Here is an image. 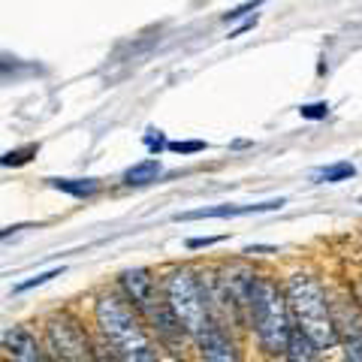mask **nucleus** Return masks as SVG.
<instances>
[{"instance_id":"obj_12","label":"nucleus","mask_w":362,"mask_h":362,"mask_svg":"<svg viewBox=\"0 0 362 362\" xmlns=\"http://www.w3.org/2000/svg\"><path fill=\"white\" fill-rule=\"evenodd\" d=\"M52 187H58V190H64V194H70V197L85 199V197L97 194L100 181L97 178H52Z\"/></svg>"},{"instance_id":"obj_4","label":"nucleus","mask_w":362,"mask_h":362,"mask_svg":"<svg viewBox=\"0 0 362 362\" xmlns=\"http://www.w3.org/2000/svg\"><path fill=\"white\" fill-rule=\"evenodd\" d=\"M163 296L173 308L181 332L187 335H202L211 326V311H209V296L202 293L199 281L194 278L190 269H173L163 278Z\"/></svg>"},{"instance_id":"obj_15","label":"nucleus","mask_w":362,"mask_h":362,"mask_svg":"<svg viewBox=\"0 0 362 362\" xmlns=\"http://www.w3.org/2000/svg\"><path fill=\"white\" fill-rule=\"evenodd\" d=\"M64 269H52V272H42V275H37V278H30V281H25V284H18L16 287V293H25V290H30V287H40V284H45V281H52V278H58Z\"/></svg>"},{"instance_id":"obj_3","label":"nucleus","mask_w":362,"mask_h":362,"mask_svg":"<svg viewBox=\"0 0 362 362\" xmlns=\"http://www.w3.org/2000/svg\"><path fill=\"white\" fill-rule=\"evenodd\" d=\"M284 293L296 329L308 335L320 350H329L338 341V332L332 320V302L326 299L323 287L311 275H293Z\"/></svg>"},{"instance_id":"obj_8","label":"nucleus","mask_w":362,"mask_h":362,"mask_svg":"<svg viewBox=\"0 0 362 362\" xmlns=\"http://www.w3.org/2000/svg\"><path fill=\"white\" fill-rule=\"evenodd\" d=\"M197 341H199L202 362H242L239 347H235V341L221 329V326L211 323Z\"/></svg>"},{"instance_id":"obj_13","label":"nucleus","mask_w":362,"mask_h":362,"mask_svg":"<svg viewBox=\"0 0 362 362\" xmlns=\"http://www.w3.org/2000/svg\"><path fill=\"white\" fill-rule=\"evenodd\" d=\"M157 175H160V163H157V160H142V163H133L127 173H124V181H127V185L142 187V185H151V181H157Z\"/></svg>"},{"instance_id":"obj_5","label":"nucleus","mask_w":362,"mask_h":362,"mask_svg":"<svg viewBox=\"0 0 362 362\" xmlns=\"http://www.w3.org/2000/svg\"><path fill=\"white\" fill-rule=\"evenodd\" d=\"M121 287L127 290V296L136 308L142 314H148V320L157 326V332L163 338H173L175 332H181V326L175 320L173 308H169L166 296L157 299V287H154V278H151L148 269H127L121 275Z\"/></svg>"},{"instance_id":"obj_19","label":"nucleus","mask_w":362,"mask_h":362,"mask_svg":"<svg viewBox=\"0 0 362 362\" xmlns=\"http://www.w3.org/2000/svg\"><path fill=\"white\" fill-rule=\"evenodd\" d=\"M90 362H121L115 354H109V350H94V359Z\"/></svg>"},{"instance_id":"obj_7","label":"nucleus","mask_w":362,"mask_h":362,"mask_svg":"<svg viewBox=\"0 0 362 362\" xmlns=\"http://www.w3.org/2000/svg\"><path fill=\"white\" fill-rule=\"evenodd\" d=\"M332 320L347 362H362V308L354 299L332 302Z\"/></svg>"},{"instance_id":"obj_2","label":"nucleus","mask_w":362,"mask_h":362,"mask_svg":"<svg viewBox=\"0 0 362 362\" xmlns=\"http://www.w3.org/2000/svg\"><path fill=\"white\" fill-rule=\"evenodd\" d=\"M247 320L259 338L266 354H287V344L293 338V314L287 305V293H281L275 281L254 278L251 296H247Z\"/></svg>"},{"instance_id":"obj_11","label":"nucleus","mask_w":362,"mask_h":362,"mask_svg":"<svg viewBox=\"0 0 362 362\" xmlns=\"http://www.w3.org/2000/svg\"><path fill=\"white\" fill-rule=\"evenodd\" d=\"M284 356H287V362H320V347H317L308 335H302L296 329L293 338H290Z\"/></svg>"},{"instance_id":"obj_9","label":"nucleus","mask_w":362,"mask_h":362,"mask_svg":"<svg viewBox=\"0 0 362 362\" xmlns=\"http://www.w3.org/2000/svg\"><path fill=\"white\" fill-rule=\"evenodd\" d=\"M281 206H284V199H269V202H257V206H206V209H194V211H181V214H175V221L239 218V214H251V211H275Z\"/></svg>"},{"instance_id":"obj_1","label":"nucleus","mask_w":362,"mask_h":362,"mask_svg":"<svg viewBox=\"0 0 362 362\" xmlns=\"http://www.w3.org/2000/svg\"><path fill=\"white\" fill-rule=\"evenodd\" d=\"M97 326L121 362H157V347L136 311L115 293L97 299Z\"/></svg>"},{"instance_id":"obj_16","label":"nucleus","mask_w":362,"mask_h":362,"mask_svg":"<svg viewBox=\"0 0 362 362\" xmlns=\"http://www.w3.org/2000/svg\"><path fill=\"white\" fill-rule=\"evenodd\" d=\"M299 115H302V118H311V121L326 118V115H329V103H308V106L299 109Z\"/></svg>"},{"instance_id":"obj_14","label":"nucleus","mask_w":362,"mask_h":362,"mask_svg":"<svg viewBox=\"0 0 362 362\" xmlns=\"http://www.w3.org/2000/svg\"><path fill=\"white\" fill-rule=\"evenodd\" d=\"M356 175V166L354 163H332V166H323V169H317L314 173V181H347V178H354Z\"/></svg>"},{"instance_id":"obj_17","label":"nucleus","mask_w":362,"mask_h":362,"mask_svg":"<svg viewBox=\"0 0 362 362\" xmlns=\"http://www.w3.org/2000/svg\"><path fill=\"white\" fill-rule=\"evenodd\" d=\"M166 148H169V151H178V154H194V151L206 148V142H169Z\"/></svg>"},{"instance_id":"obj_6","label":"nucleus","mask_w":362,"mask_h":362,"mask_svg":"<svg viewBox=\"0 0 362 362\" xmlns=\"http://www.w3.org/2000/svg\"><path fill=\"white\" fill-rule=\"evenodd\" d=\"M49 344L54 350V359L58 362H88L94 359V350L88 347L85 332L78 329V323L70 317H52L49 320Z\"/></svg>"},{"instance_id":"obj_18","label":"nucleus","mask_w":362,"mask_h":362,"mask_svg":"<svg viewBox=\"0 0 362 362\" xmlns=\"http://www.w3.org/2000/svg\"><path fill=\"white\" fill-rule=\"evenodd\" d=\"M221 235H209V239H190L187 247H206V245H218Z\"/></svg>"},{"instance_id":"obj_10","label":"nucleus","mask_w":362,"mask_h":362,"mask_svg":"<svg viewBox=\"0 0 362 362\" xmlns=\"http://www.w3.org/2000/svg\"><path fill=\"white\" fill-rule=\"evenodd\" d=\"M4 344H6V354L13 356V362H45L37 338H33L25 326H13V329H6Z\"/></svg>"}]
</instances>
